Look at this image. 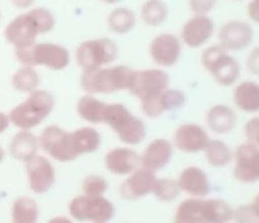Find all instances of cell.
Listing matches in <instances>:
<instances>
[{"label": "cell", "instance_id": "cell-15", "mask_svg": "<svg viewBox=\"0 0 259 223\" xmlns=\"http://www.w3.org/2000/svg\"><path fill=\"white\" fill-rule=\"evenodd\" d=\"M233 178L242 183L259 181V146L252 142H243L236 148Z\"/></svg>", "mask_w": 259, "mask_h": 223}, {"label": "cell", "instance_id": "cell-20", "mask_svg": "<svg viewBox=\"0 0 259 223\" xmlns=\"http://www.w3.org/2000/svg\"><path fill=\"white\" fill-rule=\"evenodd\" d=\"M104 167L115 176H129L140 167V155L133 148H113L104 155Z\"/></svg>", "mask_w": 259, "mask_h": 223}, {"label": "cell", "instance_id": "cell-32", "mask_svg": "<svg viewBox=\"0 0 259 223\" xmlns=\"http://www.w3.org/2000/svg\"><path fill=\"white\" fill-rule=\"evenodd\" d=\"M205 158L211 167H226L233 160V151L224 141L221 139H210L206 142L205 149Z\"/></svg>", "mask_w": 259, "mask_h": 223}, {"label": "cell", "instance_id": "cell-47", "mask_svg": "<svg viewBox=\"0 0 259 223\" xmlns=\"http://www.w3.org/2000/svg\"><path fill=\"white\" fill-rule=\"evenodd\" d=\"M0 18H2V13H0Z\"/></svg>", "mask_w": 259, "mask_h": 223}, {"label": "cell", "instance_id": "cell-35", "mask_svg": "<svg viewBox=\"0 0 259 223\" xmlns=\"http://www.w3.org/2000/svg\"><path fill=\"white\" fill-rule=\"evenodd\" d=\"M231 220H235L236 223H259V218L254 213L252 206H240L233 211Z\"/></svg>", "mask_w": 259, "mask_h": 223}, {"label": "cell", "instance_id": "cell-42", "mask_svg": "<svg viewBox=\"0 0 259 223\" xmlns=\"http://www.w3.org/2000/svg\"><path fill=\"white\" fill-rule=\"evenodd\" d=\"M46 223H74V221H72L69 216H53V218H50Z\"/></svg>", "mask_w": 259, "mask_h": 223}, {"label": "cell", "instance_id": "cell-43", "mask_svg": "<svg viewBox=\"0 0 259 223\" xmlns=\"http://www.w3.org/2000/svg\"><path fill=\"white\" fill-rule=\"evenodd\" d=\"M252 206V209H254V213H256V216L259 218V193L256 195V199H254V202L250 204Z\"/></svg>", "mask_w": 259, "mask_h": 223}, {"label": "cell", "instance_id": "cell-4", "mask_svg": "<svg viewBox=\"0 0 259 223\" xmlns=\"http://www.w3.org/2000/svg\"><path fill=\"white\" fill-rule=\"evenodd\" d=\"M55 107V95L48 90H34L27 95L23 102L14 105L7 115H9L11 125L18 130H34L39 127Z\"/></svg>", "mask_w": 259, "mask_h": 223}, {"label": "cell", "instance_id": "cell-26", "mask_svg": "<svg viewBox=\"0 0 259 223\" xmlns=\"http://www.w3.org/2000/svg\"><path fill=\"white\" fill-rule=\"evenodd\" d=\"M233 104L243 113H259V83H238L233 90Z\"/></svg>", "mask_w": 259, "mask_h": 223}, {"label": "cell", "instance_id": "cell-5", "mask_svg": "<svg viewBox=\"0 0 259 223\" xmlns=\"http://www.w3.org/2000/svg\"><path fill=\"white\" fill-rule=\"evenodd\" d=\"M14 58L20 65H27V67L64 71L71 64V51L57 42H34L30 46L16 47Z\"/></svg>", "mask_w": 259, "mask_h": 223}, {"label": "cell", "instance_id": "cell-34", "mask_svg": "<svg viewBox=\"0 0 259 223\" xmlns=\"http://www.w3.org/2000/svg\"><path fill=\"white\" fill-rule=\"evenodd\" d=\"M81 190H83V195L101 197L108 190V181L103 176H99V174H90V176L83 179Z\"/></svg>", "mask_w": 259, "mask_h": 223}, {"label": "cell", "instance_id": "cell-8", "mask_svg": "<svg viewBox=\"0 0 259 223\" xmlns=\"http://www.w3.org/2000/svg\"><path fill=\"white\" fill-rule=\"evenodd\" d=\"M201 65L213 78V81L221 86H233L240 78V64L229 51L222 46H208L201 53Z\"/></svg>", "mask_w": 259, "mask_h": 223}, {"label": "cell", "instance_id": "cell-45", "mask_svg": "<svg viewBox=\"0 0 259 223\" xmlns=\"http://www.w3.org/2000/svg\"><path fill=\"white\" fill-rule=\"evenodd\" d=\"M4 158H6V149H4L2 144H0V163L4 162Z\"/></svg>", "mask_w": 259, "mask_h": 223}, {"label": "cell", "instance_id": "cell-2", "mask_svg": "<svg viewBox=\"0 0 259 223\" xmlns=\"http://www.w3.org/2000/svg\"><path fill=\"white\" fill-rule=\"evenodd\" d=\"M134 78V69L127 65H106L96 71L81 72L79 86L85 93L109 95L116 91H129Z\"/></svg>", "mask_w": 259, "mask_h": 223}, {"label": "cell", "instance_id": "cell-22", "mask_svg": "<svg viewBox=\"0 0 259 223\" xmlns=\"http://www.w3.org/2000/svg\"><path fill=\"white\" fill-rule=\"evenodd\" d=\"M7 151L13 158L20 160V162H27L34 155L39 153V137L32 134V130H18L16 134L11 137Z\"/></svg>", "mask_w": 259, "mask_h": 223}, {"label": "cell", "instance_id": "cell-11", "mask_svg": "<svg viewBox=\"0 0 259 223\" xmlns=\"http://www.w3.org/2000/svg\"><path fill=\"white\" fill-rule=\"evenodd\" d=\"M25 171H27V183L28 188L35 195H45L53 188L57 181V173L52 160L46 155H34L30 160L25 162Z\"/></svg>", "mask_w": 259, "mask_h": 223}, {"label": "cell", "instance_id": "cell-37", "mask_svg": "<svg viewBox=\"0 0 259 223\" xmlns=\"http://www.w3.org/2000/svg\"><path fill=\"white\" fill-rule=\"evenodd\" d=\"M243 134L247 137V142H252V144L259 146V116L249 120L243 127Z\"/></svg>", "mask_w": 259, "mask_h": 223}, {"label": "cell", "instance_id": "cell-7", "mask_svg": "<svg viewBox=\"0 0 259 223\" xmlns=\"http://www.w3.org/2000/svg\"><path fill=\"white\" fill-rule=\"evenodd\" d=\"M118 58V46L109 37H97L83 41L76 47L74 60L81 72L96 71V69L113 65Z\"/></svg>", "mask_w": 259, "mask_h": 223}, {"label": "cell", "instance_id": "cell-40", "mask_svg": "<svg viewBox=\"0 0 259 223\" xmlns=\"http://www.w3.org/2000/svg\"><path fill=\"white\" fill-rule=\"evenodd\" d=\"M9 2H11V6L20 11H27L35 6V0H9Z\"/></svg>", "mask_w": 259, "mask_h": 223}, {"label": "cell", "instance_id": "cell-41", "mask_svg": "<svg viewBox=\"0 0 259 223\" xmlns=\"http://www.w3.org/2000/svg\"><path fill=\"white\" fill-rule=\"evenodd\" d=\"M11 127V120H9V115L7 113H2L0 111V135L6 132L7 129Z\"/></svg>", "mask_w": 259, "mask_h": 223}, {"label": "cell", "instance_id": "cell-44", "mask_svg": "<svg viewBox=\"0 0 259 223\" xmlns=\"http://www.w3.org/2000/svg\"><path fill=\"white\" fill-rule=\"evenodd\" d=\"M97 2L108 4V6H115V4H120V2H122V0H97Z\"/></svg>", "mask_w": 259, "mask_h": 223}, {"label": "cell", "instance_id": "cell-21", "mask_svg": "<svg viewBox=\"0 0 259 223\" xmlns=\"http://www.w3.org/2000/svg\"><path fill=\"white\" fill-rule=\"evenodd\" d=\"M171 158H173V144L166 139H155L140 155V165L157 173L164 169L171 162Z\"/></svg>", "mask_w": 259, "mask_h": 223}, {"label": "cell", "instance_id": "cell-14", "mask_svg": "<svg viewBox=\"0 0 259 223\" xmlns=\"http://www.w3.org/2000/svg\"><path fill=\"white\" fill-rule=\"evenodd\" d=\"M152 62L159 67H173L182 58V41L175 34H159L148 46Z\"/></svg>", "mask_w": 259, "mask_h": 223}, {"label": "cell", "instance_id": "cell-25", "mask_svg": "<svg viewBox=\"0 0 259 223\" xmlns=\"http://www.w3.org/2000/svg\"><path fill=\"white\" fill-rule=\"evenodd\" d=\"M104 111H106V102L97 98V95L83 93L78 98V102H76V113L89 125L104 123Z\"/></svg>", "mask_w": 259, "mask_h": 223}, {"label": "cell", "instance_id": "cell-31", "mask_svg": "<svg viewBox=\"0 0 259 223\" xmlns=\"http://www.w3.org/2000/svg\"><path fill=\"white\" fill-rule=\"evenodd\" d=\"M39 85H41V76L35 71V67L20 65V69L11 76V86L20 93H32L34 90L39 88Z\"/></svg>", "mask_w": 259, "mask_h": 223}, {"label": "cell", "instance_id": "cell-24", "mask_svg": "<svg viewBox=\"0 0 259 223\" xmlns=\"http://www.w3.org/2000/svg\"><path fill=\"white\" fill-rule=\"evenodd\" d=\"M206 125L215 134H229L236 127V113L226 104H215L206 113Z\"/></svg>", "mask_w": 259, "mask_h": 223}, {"label": "cell", "instance_id": "cell-10", "mask_svg": "<svg viewBox=\"0 0 259 223\" xmlns=\"http://www.w3.org/2000/svg\"><path fill=\"white\" fill-rule=\"evenodd\" d=\"M39 149H42L50 160L60 163L74 162L78 158L74 142H72V132L58 125L45 127V130L39 135Z\"/></svg>", "mask_w": 259, "mask_h": 223}, {"label": "cell", "instance_id": "cell-46", "mask_svg": "<svg viewBox=\"0 0 259 223\" xmlns=\"http://www.w3.org/2000/svg\"><path fill=\"white\" fill-rule=\"evenodd\" d=\"M235 2H242V0H235Z\"/></svg>", "mask_w": 259, "mask_h": 223}, {"label": "cell", "instance_id": "cell-29", "mask_svg": "<svg viewBox=\"0 0 259 223\" xmlns=\"http://www.w3.org/2000/svg\"><path fill=\"white\" fill-rule=\"evenodd\" d=\"M39 206L35 199L21 195L11 206V223H37Z\"/></svg>", "mask_w": 259, "mask_h": 223}, {"label": "cell", "instance_id": "cell-39", "mask_svg": "<svg viewBox=\"0 0 259 223\" xmlns=\"http://www.w3.org/2000/svg\"><path fill=\"white\" fill-rule=\"evenodd\" d=\"M247 16L252 23L259 25V0H249V6H247Z\"/></svg>", "mask_w": 259, "mask_h": 223}, {"label": "cell", "instance_id": "cell-18", "mask_svg": "<svg viewBox=\"0 0 259 223\" xmlns=\"http://www.w3.org/2000/svg\"><path fill=\"white\" fill-rule=\"evenodd\" d=\"M155 173L145 167H138L120 185V197L125 200H138L152 193L155 183Z\"/></svg>", "mask_w": 259, "mask_h": 223}, {"label": "cell", "instance_id": "cell-9", "mask_svg": "<svg viewBox=\"0 0 259 223\" xmlns=\"http://www.w3.org/2000/svg\"><path fill=\"white\" fill-rule=\"evenodd\" d=\"M69 218L79 223H108L115 218V206L104 195H78L69 200Z\"/></svg>", "mask_w": 259, "mask_h": 223}, {"label": "cell", "instance_id": "cell-36", "mask_svg": "<svg viewBox=\"0 0 259 223\" xmlns=\"http://www.w3.org/2000/svg\"><path fill=\"white\" fill-rule=\"evenodd\" d=\"M217 4L219 0H189V7L194 14H210Z\"/></svg>", "mask_w": 259, "mask_h": 223}, {"label": "cell", "instance_id": "cell-19", "mask_svg": "<svg viewBox=\"0 0 259 223\" xmlns=\"http://www.w3.org/2000/svg\"><path fill=\"white\" fill-rule=\"evenodd\" d=\"M208 141L210 137L203 127L196 125V123H185L175 130L173 148L184 153H199L205 149Z\"/></svg>", "mask_w": 259, "mask_h": 223}, {"label": "cell", "instance_id": "cell-16", "mask_svg": "<svg viewBox=\"0 0 259 223\" xmlns=\"http://www.w3.org/2000/svg\"><path fill=\"white\" fill-rule=\"evenodd\" d=\"M215 34V23L208 14H194L184 23L180 32L182 44L187 47H203L213 37Z\"/></svg>", "mask_w": 259, "mask_h": 223}, {"label": "cell", "instance_id": "cell-27", "mask_svg": "<svg viewBox=\"0 0 259 223\" xmlns=\"http://www.w3.org/2000/svg\"><path fill=\"white\" fill-rule=\"evenodd\" d=\"M72 142H74V149L78 153V156L90 155V153H96L101 148L103 135L92 125L79 127V129H76L72 132Z\"/></svg>", "mask_w": 259, "mask_h": 223}, {"label": "cell", "instance_id": "cell-12", "mask_svg": "<svg viewBox=\"0 0 259 223\" xmlns=\"http://www.w3.org/2000/svg\"><path fill=\"white\" fill-rule=\"evenodd\" d=\"M169 88V76L162 69H143L134 71V78L131 83V95L140 100L159 95L160 91Z\"/></svg>", "mask_w": 259, "mask_h": 223}, {"label": "cell", "instance_id": "cell-38", "mask_svg": "<svg viewBox=\"0 0 259 223\" xmlns=\"http://www.w3.org/2000/svg\"><path fill=\"white\" fill-rule=\"evenodd\" d=\"M245 65H247V71L254 76H259V46L250 49L249 57L245 60Z\"/></svg>", "mask_w": 259, "mask_h": 223}, {"label": "cell", "instance_id": "cell-6", "mask_svg": "<svg viewBox=\"0 0 259 223\" xmlns=\"http://www.w3.org/2000/svg\"><path fill=\"white\" fill-rule=\"evenodd\" d=\"M104 123L116 134L118 141L127 146H138L147 137V125L141 118L134 116L127 105L120 102L106 104Z\"/></svg>", "mask_w": 259, "mask_h": 223}, {"label": "cell", "instance_id": "cell-23", "mask_svg": "<svg viewBox=\"0 0 259 223\" xmlns=\"http://www.w3.org/2000/svg\"><path fill=\"white\" fill-rule=\"evenodd\" d=\"M178 186L182 192L189 193L191 197H206L210 192V181L206 173L199 167H187L178 176Z\"/></svg>", "mask_w": 259, "mask_h": 223}, {"label": "cell", "instance_id": "cell-17", "mask_svg": "<svg viewBox=\"0 0 259 223\" xmlns=\"http://www.w3.org/2000/svg\"><path fill=\"white\" fill-rule=\"evenodd\" d=\"M141 102V111L147 118H159L164 113H171L182 109L187 102V97L182 90H175V88H166L164 91H160L159 95L150 98H145Z\"/></svg>", "mask_w": 259, "mask_h": 223}, {"label": "cell", "instance_id": "cell-13", "mask_svg": "<svg viewBox=\"0 0 259 223\" xmlns=\"http://www.w3.org/2000/svg\"><path fill=\"white\" fill-rule=\"evenodd\" d=\"M219 46H222L226 51H243L247 49L254 41V30L250 23L242 20H231L226 21L217 34Z\"/></svg>", "mask_w": 259, "mask_h": 223}, {"label": "cell", "instance_id": "cell-30", "mask_svg": "<svg viewBox=\"0 0 259 223\" xmlns=\"http://www.w3.org/2000/svg\"><path fill=\"white\" fill-rule=\"evenodd\" d=\"M169 16V7L164 0H145L140 9V18L148 27H160Z\"/></svg>", "mask_w": 259, "mask_h": 223}, {"label": "cell", "instance_id": "cell-28", "mask_svg": "<svg viewBox=\"0 0 259 223\" xmlns=\"http://www.w3.org/2000/svg\"><path fill=\"white\" fill-rule=\"evenodd\" d=\"M136 21H138V18L133 9H129V7H115V9L108 14L106 25H108L109 32H113V34L125 35L134 30Z\"/></svg>", "mask_w": 259, "mask_h": 223}, {"label": "cell", "instance_id": "cell-33", "mask_svg": "<svg viewBox=\"0 0 259 223\" xmlns=\"http://www.w3.org/2000/svg\"><path fill=\"white\" fill-rule=\"evenodd\" d=\"M152 193H154L159 200H162V202H173V200L178 199L182 190H180V186H178V181L169 179V178H162V179H155Z\"/></svg>", "mask_w": 259, "mask_h": 223}, {"label": "cell", "instance_id": "cell-3", "mask_svg": "<svg viewBox=\"0 0 259 223\" xmlns=\"http://www.w3.org/2000/svg\"><path fill=\"white\" fill-rule=\"evenodd\" d=\"M231 216L233 209L226 200L191 197L177 207L173 223H228Z\"/></svg>", "mask_w": 259, "mask_h": 223}, {"label": "cell", "instance_id": "cell-1", "mask_svg": "<svg viewBox=\"0 0 259 223\" xmlns=\"http://www.w3.org/2000/svg\"><path fill=\"white\" fill-rule=\"evenodd\" d=\"M57 25V18L48 7H30L14 16L4 28V39L7 44L25 47L37 42L39 35L50 34Z\"/></svg>", "mask_w": 259, "mask_h": 223}]
</instances>
